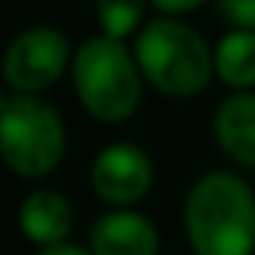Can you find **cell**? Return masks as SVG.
I'll return each instance as SVG.
<instances>
[{
    "instance_id": "1",
    "label": "cell",
    "mask_w": 255,
    "mask_h": 255,
    "mask_svg": "<svg viewBox=\"0 0 255 255\" xmlns=\"http://www.w3.org/2000/svg\"><path fill=\"white\" fill-rule=\"evenodd\" d=\"M181 217L194 255H255V184L243 174L230 168L197 174Z\"/></svg>"
},
{
    "instance_id": "2",
    "label": "cell",
    "mask_w": 255,
    "mask_h": 255,
    "mask_svg": "<svg viewBox=\"0 0 255 255\" xmlns=\"http://www.w3.org/2000/svg\"><path fill=\"white\" fill-rule=\"evenodd\" d=\"M71 87L78 104L97 123H126L142 107L145 78L126 42L110 36H91L75 49L71 58Z\"/></svg>"
},
{
    "instance_id": "3",
    "label": "cell",
    "mask_w": 255,
    "mask_h": 255,
    "mask_svg": "<svg viewBox=\"0 0 255 255\" xmlns=\"http://www.w3.org/2000/svg\"><path fill=\"white\" fill-rule=\"evenodd\" d=\"M132 55L145 84L165 97H197L217 78L207 39L174 16H152L132 39Z\"/></svg>"
},
{
    "instance_id": "4",
    "label": "cell",
    "mask_w": 255,
    "mask_h": 255,
    "mask_svg": "<svg viewBox=\"0 0 255 255\" xmlns=\"http://www.w3.org/2000/svg\"><path fill=\"white\" fill-rule=\"evenodd\" d=\"M68 152L65 120L45 97L10 94L0 113V162L16 178H49Z\"/></svg>"
},
{
    "instance_id": "5",
    "label": "cell",
    "mask_w": 255,
    "mask_h": 255,
    "mask_svg": "<svg viewBox=\"0 0 255 255\" xmlns=\"http://www.w3.org/2000/svg\"><path fill=\"white\" fill-rule=\"evenodd\" d=\"M75 49L68 36L55 26H29L16 32L0 58V78L10 94H32L42 97L71 71Z\"/></svg>"
},
{
    "instance_id": "6",
    "label": "cell",
    "mask_w": 255,
    "mask_h": 255,
    "mask_svg": "<svg viewBox=\"0 0 255 255\" xmlns=\"http://www.w3.org/2000/svg\"><path fill=\"white\" fill-rule=\"evenodd\" d=\"M155 184V165L136 142H110L91 162V187L113 210H132L149 197Z\"/></svg>"
},
{
    "instance_id": "7",
    "label": "cell",
    "mask_w": 255,
    "mask_h": 255,
    "mask_svg": "<svg viewBox=\"0 0 255 255\" xmlns=\"http://www.w3.org/2000/svg\"><path fill=\"white\" fill-rule=\"evenodd\" d=\"M91 255H158V226L139 210H107L87 233Z\"/></svg>"
},
{
    "instance_id": "8",
    "label": "cell",
    "mask_w": 255,
    "mask_h": 255,
    "mask_svg": "<svg viewBox=\"0 0 255 255\" xmlns=\"http://www.w3.org/2000/svg\"><path fill=\"white\" fill-rule=\"evenodd\" d=\"M16 226L26 243L36 249H52V246L68 243L75 230V207L55 187H32L16 210Z\"/></svg>"
},
{
    "instance_id": "9",
    "label": "cell",
    "mask_w": 255,
    "mask_h": 255,
    "mask_svg": "<svg viewBox=\"0 0 255 255\" xmlns=\"http://www.w3.org/2000/svg\"><path fill=\"white\" fill-rule=\"evenodd\" d=\"M217 149L239 168L255 171V91H236L213 110Z\"/></svg>"
},
{
    "instance_id": "10",
    "label": "cell",
    "mask_w": 255,
    "mask_h": 255,
    "mask_svg": "<svg viewBox=\"0 0 255 255\" xmlns=\"http://www.w3.org/2000/svg\"><path fill=\"white\" fill-rule=\"evenodd\" d=\"M213 75L233 94L255 91V29H230L213 45Z\"/></svg>"
},
{
    "instance_id": "11",
    "label": "cell",
    "mask_w": 255,
    "mask_h": 255,
    "mask_svg": "<svg viewBox=\"0 0 255 255\" xmlns=\"http://www.w3.org/2000/svg\"><path fill=\"white\" fill-rule=\"evenodd\" d=\"M152 6V0H94V16H97L100 36L110 39H136L139 29L145 26V10Z\"/></svg>"
},
{
    "instance_id": "12",
    "label": "cell",
    "mask_w": 255,
    "mask_h": 255,
    "mask_svg": "<svg viewBox=\"0 0 255 255\" xmlns=\"http://www.w3.org/2000/svg\"><path fill=\"white\" fill-rule=\"evenodd\" d=\"M217 6L233 29H255V0H217Z\"/></svg>"
},
{
    "instance_id": "13",
    "label": "cell",
    "mask_w": 255,
    "mask_h": 255,
    "mask_svg": "<svg viewBox=\"0 0 255 255\" xmlns=\"http://www.w3.org/2000/svg\"><path fill=\"white\" fill-rule=\"evenodd\" d=\"M204 3H207V0H152V6H155L158 16H174V19L200 10Z\"/></svg>"
},
{
    "instance_id": "14",
    "label": "cell",
    "mask_w": 255,
    "mask_h": 255,
    "mask_svg": "<svg viewBox=\"0 0 255 255\" xmlns=\"http://www.w3.org/2000/svg\"><path fill=\"white\" fill-rule=\"evenodd\" d=\"M39 255H91V249L75 243H62V246H52V249H39Z\"/></svg>"
},
{
    "instance_id": "15",
    "label": "cell",
    "mask_w": 255,
    "mask_h": 255,
    "mask_svg": "<svg viewBox=\"0 0 255 255\" xmlns=\"http://www.w3.org/2000/svg\"><path fill=\"white\" fill-rule=\"evenodd\" d=\"M6 100H10V94H6V84H0V113H3Z\"/></svg>"
}]
</instances>
